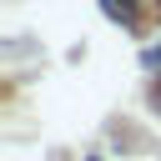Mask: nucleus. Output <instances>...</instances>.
<instances>
[{"instance_id":"nucleus-1","label":"nucleus","mask_w":161,"mask_h":161,"mask_svg":"<svg viewBox=\"0 0 161 161\" xmlns=\"http://www.w3.org/2000/svg\"><path fill=\"white\" fill-rule=\"evenodd\" d=\"M101 5H106V15H116V20H126V25L136 20V0H101Z\"/></svg>"},{"instance_id":"nucleus-2","label":"nucleus","mask_w":161,"mask_h":161,"mask_svg":"<svg viewBox=\"0 0 161 161\" xmlns=\"http://www.w3.org/2000/svg\"><path fill=\"white\" fill-rule=\"evenodd\" d=\"M156 101H161V91H156Z\"/></svg>"}]
</instances>
